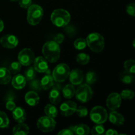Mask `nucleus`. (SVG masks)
Segmentation results:
<instances>
[{
	"mask_svg": "<svg viewBox=\"0 0 135 135\" xmlns=\"http://www.w3.org/2000/svg\"><path fill=\"white\" fill-rule=\"evenodd\" d=\"M16 108V104L15 102L12 100H8L6 103V108L9 111H13Z\"/></svg>",
	"mask_w": 135,
	"mask_h": 135,
	"instance_id": "nucleus-40",
	"label": "nucleus"
},
{
	"mask_svg": "<svg viewBox=\"0 0 135 135\" xmlns=\"http://www.w3.org/2000/svg\"><path fill=\"white\" fill-rule=\"evenodd\" d=\"M20 7L24 9H27L32 5V0H18Z\"/></svg>",
	"mask_w": 135,
	"mask_h": 135,
	"instance_id": "nucleus-39",
	"label": "nucleus"
},
{
	"mask_svg": "<svg viewBox=\"0 0 135 135\" xmlns=\"http://www.w3.org/2000/svg\"><path fill=\"white\" fill-rule=\"evenodd\" d=\"M109 120L112 123L117 125V126H121L123 125L125 123V117L118 112L115 111H112L109 115Z\"/></svg>",
	"mask_w": 135,
	"mask_h": 135,
	"instance_id": "nucleus-19",
	"label": "nucleus"
},
{
	"mask_svg": "<svg viewBox=\"0 0 135 135\" xmlns=\"http://www.w3.org/2000/svg\"><path fill=\"white\" fill-rule=\"evenodd\" d=\"M76 60L80 65H86L90 61V56L85 53H80L76 55Z\"/></svg>",
	"mask_w": 135,
	"mask_h": 135,
	"instance_id": "nucleus-28",
	"label": "nucleus"
},
{
	"mask_svg": "<svg viewBox=\"0 0 135 135\" xmlns=\"http://www.w3.org/2000/svg\"><path fill=\"white\" fill-rule=\"evenodd\" d=\"M26 79L25 76L20 74H17L12 79V85L15 89L20 90L26 86Z\"/></svg>",
	"mask_w": 135,
	"mask_h": 135,
	"instance_id": "nucleus-18",
	"label": "nucleus"
},
{
	"mask_svg": "<svg viewBox=\"0 0 135 135\" xmlns=\"http://www.w3.org/2000/svg\"><path fill=\"white\" fill-rule=\"evenodd\" d=\"M70 73L69 67L65 63H60L57 65L52 72V76L54 81L57 83L64 82Z\"/></svg>",
	"mask_w": 135,
	"mask_h": 135,
	"instance_id": "nucleus-5",
	"label": "nucleus"
},
{
	"mask_svg": "<svg viewBox=\"0 0 135 135\" xmlns=\"http://www.w3.org/2000/svg\"><path fill=\"white\" fill-rule=\"evenodd\" d=\"M35 54L31 49L25 48L21 50L18 55V61L22 65L28 66L34 62Z\"/></svg>",
	"mask_w": 135,
	"mask_h": 135,
	"instance_id": "nucleus-9",
	"label": "nucleus"
},
{
	"mask_svg": "<svg viewBox=\"0 0 135 135\" xmlns=\"http://www.w3.org/2000/svg\"><path fill=\"white\" fill-rule=\"evenodd\" d=\"M51 22L57 27H65L69 23L71 15L67 10L63 9H55L50 17Z\"/></svg>",
	"mask_w": 135,
	"mask_h": 135,
	"instance_id": "nucleus-3",
	"label": "nucleus"
},
{
	"mask_svg": "<svg viewBox=\"0 0 135 135\" xmlns=\"http://www.w3.org/2000/svg\"><path fill=\"white\" fill-rule=\"evenodd\" d=\"M36 70L34 69V67H30L25 71V77L27 80H32L35 79L36 77Z\"/></svg>",
	"mask_w": 135,
	"mask_h": 135,
	"instance_id": "nucleus-31",
	"label": "nucleus"
},
{
	"mask_svg": "<svg viewBox=\"0 0 135 135\" xmlns=\"http://www.w3.org/2000/svg\"><path fill=\"white\" fill-rule=\"evenodd\" d=\"M34 68L36 72L42 73L50 74L47 61L43 57H38L34 61Z\"/></svg>",
	"mask_w": 135,
	"mask_h": 135,
	"instance_id": "nucleus-11",
	"label": "nucleus"
},
{
	"mask_svg": "<svg viewBox=\"0 0 135 135\" xmlns=\"http://www.w3.org/2000/svg\"><path fill=\"white\" fill-rule=\"evenodd\" d=\"M30 88L32 90L35 91H40L41 90L42 88H41L40 82L38 80H32V82L30 84Z\"/></svg>",
	"mask_w": 135,
	"mask_h": 135,
	"instance_id": "nucleus-37",
	"label": "nucleus"
},
{
	"mask_svg": "<svg viewBox=\"0 0 135 135\" xmlns=\"http://www.w3.org/2000/svg\"><path fill=\"white\" fill-rule=\"evenodd\" d=\"M86 41L87 46L95 53L101 52L105 46V40L100 33L93 32L88 34L86 38Z\"/></svg>",
	"mask_w": 135,
	"mask_h": 135,
	"instance_id": "nucleus-2",
	"label": "nucleus"
},
{
	"mask_svg": "<svg viewBox=\"0 0 135 135\" xmlns=\"http://www.w3.org/2000/svg\"><path fill=\"white\" fill-rule=\"evenodd\" d=\"M121 99L119 94L116 92L110 94L106 100V105L108 109L112 111H115L119 109L121 106Z\"/></svg>",
	"mask_w": 135,
	"mask_h": 135,
	"instance_id": "nucleus-10",
	"label": "nucleus"
},
{
	"mask_svg": "<svg viewBox=\"0 0 135 135\" xmlns=\"http://www.w3.org/2000/svg\"><path fill=\"white\" fill-rule=\"evenodd\" d=\"M54 80L53 78L52 75L50 74H46L44 76L42 79L40 80V85L42 89L45 90H49L54 86Z\"/></svg>",
	"mask_w": 135,
	"mask_h": 135,
	"instance_id": "nucleus-21",
	"label": "nucleus"
},
{
	"mask_svg": "<svg viewBox=\"0 0 135 135\" xmlns=\"http://www.w3.org/2000/svg\"><path fill=\"white\" fill-rule=\"evenodd\" d=\"M44 11L42 7L36 4L31 5L28 8L27 21L30 25L35 26L42 21Z\"/></svg>",
	"mask_w": 135,
	"mask_h": 135,
	"instance_id": "nucleus-4",
	"label": "nucleus"
},
{
	"mask_svg": "<svg viewBox=\"0 0 135 135\" xmlns=\"http://www.w3.org/2000/svg\"><path fill=\"white\" fill-rule=\"evenodd\" d=\"M58 134L59 135H73L74 134L73 132L71 131V129H65L63 130L60 131L58 133Z\"/></svg>",
	"mask_w": 135,
	"mask_h": 135,
	"instance_id": "nucleus-41",
	"label": "nucleus"
},
{
	"mask_svg": "<svg viewBox=\"0 0 135 135\" xmlns=\"http://www.w3.org/2000/svg\"><path fill=\"white\" fill-rule=\"evenodd\" d=\"M90 131L91 134L93 135L102 134L105 133V128L102 124H97L92 128Z\"/></svg>",
	"mask_w": 135,
	"mask_h": 135,
	"instance_id": "nucleus-32",
	"label": "nucleus"
},
{
	"mask_svg": "<svg viewBox=\"0 0 135 135\" xmlns=\"http://www.w3.org/2000/svg\"><path fill=\"white\" fill-rule=\"evenodd\" d=\"M62 93L65 98L71 99L75 96V89L74 86L71 84H67L62 90Z\"/></svg>",
	"mask_w": 135,
	"mask_h": 135,
	"instance_id": "nucleus-24",
	"label": "nucleus"
},
{
	"mask_svg": "<svg viewBox=\"0 0 135 135\" xmlns=\"http://www.w3.org/2000/svg\"><path fill=\"white\" fill-rule=\"evenodd\" d=\"M69 129L73 132L74 134L79 135H88L90 133V129L85 124H79L73 126H70Z\"/></svg>",
	"mask_w": 135,
	"mask_h": 135,
	"instance_id": "nucleus-16",
	"label": "nucleus"
},
{
	"mask_svg": "<svg viewBox=\"0 0 135 135\" xmlns=\"http://www.w3.org/2000/svg\"><path fill=\"white\" fill-rule=\"evenodd\" d=\"M9 125V119L6 113L0 111V128H7Z\"/></svg>",
	"mask_w": 135,
	"mask_h": 135,
	"instance_id": "nucleus-29",
	"label": "nucleus"
},
{
	"mask_svg": "<svg viewBox=\"0 0 135 135\" xmlns=\"http://www.w3.org/2000/svg\"><path fill=\"white\" fill-rule=\"evenodd\" d=\"M21 66L22 65L18 61H13L11 63L10 67H9V71L11 72L13 75H17L21 71Z\"/></svg>",
	"mask_w": 135,
	"mask_h": 135,
	"instance_id": "nucleus-30",
	"label": "nucleus"
},
{
	"mask_svg": "<svg viewBox=\"0 0 135 135\" xmlns=\"http://www.w3.org/2000/svg\"><path fill=\"white\" fill-rule=\"evenodd\" d=\"M44 113L46 115L51 118H55L57 115V109L54 104H47L44 108Z\"/></svg>",
	"mask_w": 135,
	"mask_h": 135,
	"instance_id": "nucleus-25",
	"label": "nucleus"
},
{
	"mask_svg": "<svg viewBox=\"0 0 135 135\" xmlns=\"http://www.w3.org/2000/svg\"><path fill=\"white\" fill-rule=\"evenodd\" d=\"M4 28V23L1 19H0V32L3 30Z\"/></svg>",
	"mask_w": 135,
	"mask_h": 135,
	"instance_id": "nucleus-44",
	"label": "nucleus"
},
{
	"mask_svg": "<svg viewBox=\"0 0 135 135\" xmlns=\"http://www.w3.org/2000/svg\"><path fill=\"white\" fill-rule=\"evenodd\" d=\"M86 83L87 84H93L97 80V76L96 73L93 71H89L86 75Z\"/></svg>",
	"mask_w": 135,
	"mask_h": 135,
	"instance_id": "nucleus-34",
	"label": "nucleus"
},
{
	"mask_svg": "<svg viewBox=\"0 0 135 135\" xmlns=\"http://www.w3.org/2000/svg\"><path fill=\"white\" fill-rule=\"evenodd\" d=\"M86 41L84 38H78L74 42V46L78 50H81L86 47Z\"/></svg>",
	"mask_w": 135,
	"mask_h": 135,
	"instance_id": "nucleus-33",
	"label": "nucleus"
},
{
	"mask_svg": "<svg viewBox=\"0 0 135 135\" xmlns=\"http://www.w3.org/2000/svg\"><path fill=\"white\" fill-rule=\"evenodd\" d=\"M64 40V36L61 34H58L54 38V41L57 44H61Z\"/></svg>",
	"mask_w": 135,
	"mask_h": 135,
	"instance_id": "nucleus-42",
	"label": "nucleus"
},
{
	"mask_svg": "<svg viewBox=\"0 0 135 135\" xmlns=\"http://www.w3.org/2000/svg\"><path fill=\"white\" fill-rule=\"evenodd\" d=\"M76 108H77V105L75 102L68 100L63 102L61 105L60 112L62 115L68 117L72 115L75 113Z\"/></svg>",
	"mask_w": 135,
	"mask_h": 135,
	"instance_id": "nucleus-12",
	"label": "nucleus"
},
{
	"mask_svg": "<svg viewBox=\"0 0 135 135\" xmlns=\"http://www.w3.org/2000/svg\"><path fill=\"white\" fill-rule=\"evenodd\" d=\"M0 44L5 48L13 49L17 47L18 44V40L13 34H6L1 38Z\"/></svg>",
	"mask_w": 135,
	"mask_h": 135,
	"instance_id": "nucleus-13",
	"label": "nucleus"
},
{
	"mask_svg": "<svg viewBox=\"0 0 135 135\" xmlns=\"http://www.w3.org/2000/svg\"><path fill=\"white\" fill-rule=\"evenodd\" d=\"M11 1H18V0H10Z\"/></svg>",
	"mask_w": 135,
	"mask_h": 135,
	"instance_id": "nucleus-45",
	"label": "nucleus"
},
{
	"mask_svg": "<svg viewBox=\"0 0 135 135\" xmlns=\"http://www.w3.org/2000/svg\"><path fill=\"white\" fill-rule=\"evenodd\" d=\"M125 71L134 75L135 73V62L133 59H128L124 63Z\"/></svg>",
	"mask_w": 135,
	"mask_h": 135,
	"instance_id": "nucleus-27",
	"label": "nucleus"
},
{
	"mask_svg": "<svg viewBox=\"0 0 135 135\" xmlns=\"http://www.w3.org/2000/svg\"><path fill=\"white\" fill-rule=\"evenodd\" d=\"M120 79H121V81L123 83L129 84H131L133 80H134V76H133V74L129 73L127 71H124V72H122L121 73Z\"/></svg>",
	"mask_w": 135,
	"mask_h": 135,
	"instance_id": "nucleus-26",
	"label": "nucleus"
},
{
	"mask_svg": "<svg viewBox=\"0 0 135 135\" xmlns=\"http://www.w3.org/2000/svg\"><path fill=\"white\" fill-rule=\"evenodd\" d=\"M75 96L76 100L82 103H86L91 100L93 96L92 88L88 84H81L75 91Z\"/></svg>",
	"mask_w": 135,
	"mask_h": 135,
	"instance_id": "nucleus-7",
	"label": "nucleus"
},
{
	"mask_svg": "<svg viewBox=\"0 0 135 135\" xmlns=\"http://www.w3.org/2000/svg\"><path fill=\"white\" fill-rule=\"evenodd\" d=\"M29 133V127L26 124L18 123L13 129V134L14 135H26Z\"/></svg>",
	"mask_w": 135,
	"mask_h": 135,
	"instance_id": "nucleus-22",
	"label": "nucleus"
},
{
	"mask_svg": "<svg viewBox=\"0 0 135 135\" xmlns=\"http://www.w3.org/2000/svg\"><path fill=\"white\" fill-rule=\"evenodd\" d=\"M49 100L51 104H55V105L59 104L61 100L60 91L56 86H55L50 91V94H49Z\"/></svg>",
	"mask_w": 135,
	"mask_h": 135,
	"instance_id": "nucleus-20",
	"label": "nucleus"
},
{
	"mask_svg": "<svg viewBox=\"0 0 135 135\" xmlns=\"http://www.w3.org/2000/svg\"><path fill=\"white\" fill-rule=\"evenodd\" d=\"M120 96L121 98L124 99V100H133L134 96V92L131 90H124L121 92Z\"/></svg>",
	"mask_w": 135,
	"mask_h": 135,
	"instance_id": "nucleus-35",
	"label": "nucleus"
},
{
	"mask_svg": "<svg viewBox=\"0 0 135 135\" xmlns=\"http://www.w3.org/2000/svg\"><path fill=\"white\" fill-rule=\"evenodd\" d=\"M104 134L106 135H116L118 134V133H117L115 130H114V129H111L107 131L105 133H104Z\"/></svg>",
	"mask_w": 135,
	"mask_h": 135,
	"instance_id": "nucleus-43",
	"label": "nucleus"
},
{
	"mask_svg": "<svg viewBox=\"0 0 135 135\" xmlns=\"http://www.w3.org/2000/svg\"><path fill=\"white\" fill-rule=\"evenodd\" d=\"M11 79V74L10 71L5 67L0 68V84H7Z\"/></svg>",
	"mask_w": 135,
	"mask_h": 135,
	"instance_id": "nucleus-23",
	"label": "nucleus"
},
{
	"mask_svg": "<svg viewBox=\"0 0 135 135\" xmlns=\"http://www.w3.org/2000/svg\"><path fill=\"white\" fill-rule=\"evenodd\" d=\"M12 112H13V117L17 122H25L26 119V113L23 108L21 107H16Z\"/></svg>",
	"mask_w": 135,
	"mask_h": 135,
	"instance_id": "nucleus-15",
	"label": "nucleus"
},
{
	"mask_svg": "<svg viewBox=\"0 0 135 135\" xmlns=\"http://www.w3.org/2000/svg\"><path fill=\"white\" fill-rule=\"evenodd\" d=\"M91 120L96 124H103L107 121L108 114L106 109L102 106L93 108L90 113Z\"/></svg>",
	"mask_w": 135,
	"mask_h": 135,
	"instance_id": "nucleus-6",
	"label": "nucleus"
},
{
	"mask_svg": "<svg viewBox=\"0 0 135 135\" xmlns=\"http://www.w3.org/2000/svg\"><path fill=\"white\" fill-rule=\"evenodd\" d=\"M25 102L28 105L30 106H35L39 103L40 98L38 94L35 91H30L28 92L25 95Z\"/></svg>",
	"mask_w": 135,
	"mask_h": 135,
	"instance_id": "nucleus-17",
	"label": "nucleus"
},
{
	"mask_svg": "<svg viewBox=\"0 0 135 135\" xmlns=\"http://www.w3.org/2000/svg\"><path fill=\"white\" fill-rule=\"evenodd\" d=\"M77 115L80 117H84L88 115V109L84 106H79L76 108V112Z\"/></svg>",
	"mask_w": 135,
	"mask_h": 135,
	"instance_id": "nucleus-36",
	"label": "nucleus"
},
{
	"mask_svg": "<svg viewBox=\"0 0 135 135\" xmlns=\"http://www.w3.org/2000/svg\"><path fill=\"white\" fill-rule=\"evenodd\" d=\"M126 11L128 15L134 17L135 16V5L134 3H131L127 5L126 7Z\"/></svg>",
	"mask_w": 135,
	"mask_h": 135,
	"instance_id": "nucleus-38",
	"label": "nucleus"
},
{
	"mask_svg": "<svg viewBox=\"0 0 135 135\" xmlns=\"http://www.w3.org/2000/svg\"><path fill=\"white\" fill-rule=\"evenodd\" d=\"M56 126V122L54 118L48 116H43L38 119L37 121V127L38 129L44 133H49L55 129Z\"/></svg>",
	"mask_w": 135,
	"mask_h": 135,
	"instance_id": "nucleus-8",
	"label": "nucleus"
},
{
	"mask_svg": "<svg viewBox=\"0 0 135 135\" xmlns=\"http://www.w3.org/2000/svg\"><path fill=\"white\" fill-rule=\"evenodd\" d=\"M60 46L54 40L48 41L42 47V54L44 58L50 63H55L60 57Z\"/></svg>",
	"mask_w": 135,
	"mask_h": 135,
	"instance_id": "nucleus-1",
	"label": "nucleus"
},
{
	"mask_svg": "<svg viewBox=\"0 0 135 135\" xmlns=\"http://www.w3.org/2000/svg\"><path fill=\"white\" fill-rule=\"evenodd\" d=\"M69 80L73 85H79L80 84L84 79V75L83 72L79 69H75L70 71Z\"/></svg>",
	"mask_w": 135,
	"mask_h": 135,
	"instance_id": "nucleus-14",
	"label": "nucleus"
}]
</instances>
